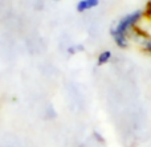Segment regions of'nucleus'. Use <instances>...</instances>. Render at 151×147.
<instances>
[{
  "label": "nucleus",
  "instance_id": "nucleus-1",
  "mask_svg": "<svg viewBox=\"0 0 151 147\" xmlns=\"http://www.w3.org/2000/svg\"><path fill=\"white\" fill-rule=\"evenodd\" d=\"M143 12L142 11H134V12L126 15L123 19H121L117 23V25L111 29V36L114 39L115 44L119 48H127V32L134 28L137 23L142 19Z\"/></svg>",
  "mask_w": 151,
  "mask_h": 147
},
{
  "label": "nucleus",
  "instance_id": "nucleus-3",
  "mask_svg": "<svg viewBox=\"0 0 151 147\" xmlns=\"http://www.w3.org/2000/svg\"><path fill=\"white\" fill-rule=\"evenodd\" d=\"M110 58H111V52H110V50H104V52L99 53L98 58H97V64H98L99 66L105 65V64H107L110 61Z\"/></svg>",
  "mask_w": 151,
  "mask_h": 147
},
{
  "label": "nucleus",
  "instance_id": "nucleus-2",
  "mask_svg": "<svg viewBox=\"0 0 151 147\" xmlns=\"http://www.w3.org/2000/svg\"><path fill=\"white\" fill-rule=\"evenodd\" d=\"M99 4V0H80L77 3V11L78 12H85V11L93 9Z\"/></svg>",
  "mask_w": 151,
  "mask_h": 147
}]
</instances>
